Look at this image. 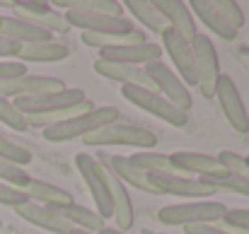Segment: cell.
I'll use <instances>...</instances> for the list:
<instances>
[{
    "label": "cell",
    "mask_w": 249,
    "mask_h": 234,
    "mask_svg": "<svg viewBox=\"0 0 249 234\" xmlns=\"http://www.w3.org/2000/svg\"><path fill=\"white\" fill-rule=\"evenodd\" d=\"M119 121V109L116 106H94L92 111H85L80 116H73L63 123H56L51 128H44V138L49 143H68L75 138H85L97 128H104L109 123Z\"/></svg>",
    "instance_id": "cell-1"
},
{
    "label": "cell",
    "mask_w": 249,
    "mask_h": 234,
    "mask_svg": "<svg viewBox=\"0 0 249 234\" xmlns=\"http://www.w3.org/2000/svg\"><path fill=\"white\" fill-rule=\"evenodd\" d=\"M225 213H228L225 203H218V201H186V203H174V205L160 208L158 220L162 225H174V227L213 225V222H220Z\"/></svg>",
    "instance_id": "cell-2"
},
{
    "label": "cell",
    "mask_w": 249,
    "mask_h": 234,
    "mask_svg": "<svg viewBox=\"0 0 249 234\" xmlns=\"http://www.w3.org/2000/svg\"><path fill=\"white\" fill-rule=\"evenodd\" d=\"M87 148H111V145H128V148H155L158 135L148 128L131 126V123H109L104 128L92 131L83 138Z\"/></svg>",
    "instance_id": "cell-3"
},
{
    "label": "cell",
    "mask_w": 249,
    "mask_h": 234,
    "mask_svg": "<svg viewBox=\"0 0 249 234\" xmlns=\"http://www.w3.org/2000/svg\"><path fill=\"white\" fill-rule=\"evenodd\" d=\"M121 97L131 104H136L138 109L153 114L155 118L167 121L169 126L174 128H184L189 123V114L179 111L172 101H167L160 92H153V89H143V87H131V84H121Z\"/></svg>",
    "instance_id": "cell-4"
},
{
    "label": "cell",
    "mask_w": 249,
    "mask_h": 234,
    "mask_svg": "<svg viewBox=\"0 0 249 234\" xmlns=\"http://www.w3.org/2000/svg\"><path fill=\"white\" fill-rule=\"evenodd\" d=\"M191 51H194V63H196V87L201 89V94L206 99L215 97V84L220 73V61H218V51L213 46V41L206 34H196L191 41Z\"/></svg>",
    "instance_id": "cell-5"
},
{
    "label": "cell",
    "mask_w": 249,
    "mask_h": 234,
    "mask_svg": "<svg viewBox=\"0 0 249 234\" xmlns=\"http://www.w3.org/2000/svg\"><path fill=\"white\" fill-rule=\"evenodd\" d=\"M85 99L87 97L80 87H66L63 92H53V94L19 97V99H12V104L22 116H46V114H53V111L73 109V106L83 104Z\"/></svg>",
    "instance_id": "cell-6"
},
{
    "label": "cell",
    "mask_w": 249,
    "mask_h": 234,
    "mask_svg": "<svg viewBox=\"0 0 249 234\" xmlns=\"http://www.w3.org/2000/svg\"><path fill=\"white\" fill-rule=\"evenodd\" d=\"M75 167L83 174L85 184L89 188V196L97 205L94 213L107 222L109 217H114V203H111V196H109V188H107V181H104V174H102V164L87 152H78L75 155Z\"/></svg>",
    "instance_id": "cell-7"
},
{
    "label": "cell",
    "mask_w": 249,
    "mask_h": 234,
    "mask_svg": "<svg viewBox=\"0 0 249 234\" xmlns=\"http://www.w3.org/2000/svg\"><path fill=\"white\" fill-rule=\"evenodd\" d=\"M143 70L148 73V78L153 80V84H155V89L165 97L167 101H172L179 111H184V114H189V109H191V94H189V89H186V84L181 82V80L177 78V73L162 63V61H155V63H148V66H143Z\"/></svg>",
    "instance_id": "cell-8"
},
{
    "label": "cell",
    "mask_w": 249,
    "mask_h": 234,
    "mask_svg": "<svg viewBox=\"0 0 249 234\" xmlns=\"http://www.w3.org/2000/svg\"><path fill=\"white\" fill-rule=\"evenodd\" d=\"M150 181L155 184V188L160 191V196H179V198H194V201H206L213 193H218V188L206 181V179H191V176H169V174H148Z\"/></svg>",
    "instance_id": "cell-9"
},
{
    "label": "cell",
    "mask_w": 249,
    "mask_h": 234,
    "mask_svg": "<svg viewBox=\"0 0 249 234\" xmlns=\"http://www.w3.org/2000/svg\"><path fill=\"white\" fill-rule=\"evenodd\" d=\"M15 17L49 32V34H66L71 32V24L66 22L63 12H56L49 2H12Z\"/></svg>",
    "instance_id": "cell-10"
},
{
    "label": "cell",
    "mask_w": 249,
    "mask_h": 234,
    "mask_svg": "<svg viewBox=\"0 0 249 234\" xmlns=\"http://www.w3.org/2000/svg\"><path fill=\"white\" fill-rule=\"evenodd\" d=\"M215 97L220 101V109L225 114V118L230 121V126L247 135L249 133V116H247V109H245V101L240 97V89L235 84V80L230 75H220L218 78V84H215Z\"/></svg>",
    "instance_id": "cell-11"
},
{
    "label": "cell",
    "mask_w": 249,
    "mask_h": 234,
    "mask_svg": "<svg viewBox=\"0 0 249 234\" xmlns=\"http://www.w3.org/2000/svg\"><path fill=\"white\" fill-rule=\"evenodd\" d=\"M162 46H165L167 56L174 63V73L184 84H196V63H194V51H191V41H186L179 32H174L172 27H167L162 32Z\"/></svg>",
    "instance_id": "cell-12"
},
{
    "label": "cell",
    "mask_w": 249,
    "mask_h": 234,
    "mask_svg": "<svg viewBox=\"0 0 249 234\" xmlns=\"http://www.w3.org/2000/svg\"><path fill=\"white\" fill-rule=\"evenodd\" d=\"M68 84L58 78H46V75H24L17 80H5L0 82V97L5 99H19V97H41V94H53L63 92Z\"/></svg>",
    "instance_id": "cell-13"
},
{
    "label": "cell",
    "mask_w": 249,
    "mask_h": 234,
    "mask_svg": "<svg viewBox=\"0 0 249 234\" xmlns=\"http://www.w3.org/2000/svg\"><path fill=\"white\" fill-rule=\"evenodd\" d=\"M63 15L71 27H78L89 34H128L136 29L126 17H109V15H94V12H78V10H68Z\"/></svg>",
    "instance_id": "cell-14"
},
{
    "label": "cell",
    "mask_w": 249,
    "mask_h": 234,
    "mask_svg": "<svg viewBox=\"0 0 249 234\" xmlns=\"http://www.w3.org/2000/svg\"><path fill=\"white\" fill-rule=\"evenodd\" d=\"M162 58V49L158 44H133V46H111L99 49V61L107 63H121V66H148Z\"/></svg>",
    "instance_id": "cell-15"
},
{
    "label": "cell",
    "mask_w": 249,
    "mask_h": 234,
    "mask_svg": "<svg viewBox=\"0 0 249 234\" xmlns=\"http://www.w3.org/2000/svg\"><path fill=\"white\" fill-rule=\"evenodd\" d=\"M169 162L184 176L196 174L198 179H206V181H215V179L228 176L225 167L211 155H201V152H174V155H169Z\"/></svg>",
    "instance_id": "cell-16"
},
{
    "label": "cell",
    "mask_w": 249,
    "mask_h": 234,
    "mask_svg": "<svg viewBox=\"0 0 249 234\" xmlns=\"http://www.w3.org/2000/svg\"><path fill=\"white\" fill-rule=\"evenodd\" d=\"M153 5L160 10V15L167 19V27L179 32L186 41H194L198 29H196L194 15H191L186 2H181V0H153Z\"/></svg>",
    "instance_id": "cell-17"
},
{
    "label": "cell",
    "mask_w": 249,
    "mask_h": 234,
    "mask_svg": "<svg viewBox=\"0 0 249 234\" xmlns=\"http://www.w3.org/2000/svg\"><path fill=\"white\" fill-rule=\"evenodd\" d=\"M94 73L102 75L107 80H114V82H121V84H131V87H143V89H155L153 80L148 78V73L138 66H121V63H107V61H94Z\"/></svg>",
    "instance_id": "cell-18"
},
{
    "label": "cell",
    "mask_w": 249,
    "mask_h": 234,
    "mask_svg": "<svg viewBox=\"0 0 249 234\" xmlns=\"http://www.w3.org/2000/svg\"><path fill=\"white\" fill-rule=\"evenodd\" d=\"M15 213H17L22 220H27L29 225H36V227H41V230H46V232H53V234L73 232V227H71L63 217H58L56 210H51V208H46V205H36V203L29 201V203H24V205H17Z\"/></svg>",
    "instance_id": "cell-19"
},
{
    "label": "cell",
    "mask_w": 249,
    "mask_h": 234,
    "mask_svg": "<svg viewBox=\"0 0 249 234\" xmlns=\"http://www.w3.org/2000/svg\"><path fill=\"white\" fill-rule=\"evenodd\" d=\"M0 36H5V39H10V41H15L19 46L53 41V34H49V32H44V29H39V27L15 17V15L12 17H2L0 15Z\"/></svg>",
    "instance_id": "cell-20"
},
{
    "label": "cell",
    "mask_w": 249,
    "mask_h": 234,
    "mask_svg": "<svg viewBox=\"0 0 249 234\" xmlns=\"http://www.w3.org/2000/svg\"><path fill=\"white\" fill-rule=\"evenodd\" d=\"M32 203H41L46 208H66V205H73V196L68 191H63L61 186H51L46 181H39V179H29V184L24 188H19Z\"/></svg>",
    "instance_id": "cell-21"
},
{
    "label": "cell",
    "mask_w": 249,
    "mask_h": 234,
    "mask_svg": "<svg viewBox=\"0 0 249 234\" xmlns=\"http://www.w3.org/2000/svg\"><path fill=\"white\" fill-rule=\"evenodd\" d=\"M71 56V49L58 41H41V44H24L19 46L17 56L19 63H56Z\"/></svg>",
    "instance_id": "cell-22"
},
{
    "label": "cell",
    "mask_w": 249,
    "mask_h": 234,
    "mask_svg": "<svg viewBox=\"0 0 249 234\" xmlns=\"http://www.w3.org/2000/svg\"><path fill=\"white\" fill-rule=\"evenodd\" d=\"M189 10H191V15H196V17L206 24V29H211V32L218 34L220 39L232 41V39L237 36V32L220 17V12L213 7L211 0H191V2H189Z\"/></svg>",
    "instance_id": "cell-23"
},
{
    "label": "cell",
    "mask_w": 249,
    "mask_h": 234,
    "mask_svg": "<svg viewBox=\"0 0 249 234\" xmlns=\"http://www.w3.org/2000/svg\"><path fill=\"white\" fill-rule=\"evenodd\" d=\"M51 210H56V215L58 217H63L73 230H83V232H102L107 225H104V220L94 213V210H89V208H85V205H66V208H51Z\"/></svg>",
    "instance_id": "cell-24"
},
{
    "label": "cell",
    "mask_w": 249,
    "mask_h": 234,
    "mask_svg": "<svg viewBox=\"0 0 249 234\" xmlns=\"http://www.w3.org/2000/svg\"><path fill=\"white\" fill-rule=\"evenodd\" d=\"M83 44L92 46V49H111V46H133V44H148V34L143 29H133L128 34H89L83 32L80 34Z\"/></svg>",
    "instance_id": "cell-25"
},
{
    "label": "cell",
    "mask_w": 249,
    "mask_h": 234,
    "mask_svg": "<svg viewBox=\"0 0 249 234\" xmlns=\"http://www.w3.org/2000/svg\"><path fill=\"white\" fill-rule=\"evenodd\" d=\"M124 10L133 12V17H136L148 32L162 34L167 29V19L160 15V10L153 5V0H128V2L124 5Z\"/></svg>",
    "instance_id": "cell-26"
},
{
    "label": "cell",
    "mask_w": 249,
    "mask_h": 234,
    "mask_svg": "<svg viewBox=\"0 0 249 234\" xmlns=\"http://www.w3.org/2000/svg\"><path fill=\"white\" fill-rule=\"evenodd\" d=\"M128 162H131L136 169L145 171V174H169V176H184V174H179V169L169 162V155H162V152H150V150H145V152H136V155L128 157Z\"/></svg>",
    "instance_id": "cell-27"
},
{
    "label": "cell",
    "mask_w": 249,
    "mask_h": 234,
    "mask_svg": "<svg viewBox=\"0 0 249 234\" xmlns=\"http://www.w3.org/2000/svg\"><path fill=\"white\" fill-rule=\"evenodd\" d=\"M51 7H66L78 12H94V15H109V17H124V5L116 0H56Z\"/></svg>",
    "instance_id": "cell-28"
},
{
    "label": "cell",
    "mask_w": 249,
    "mask_h": 234,
    "mask_svg": "<svg viewBox=\"0 0 249 234\" xmlns=\"http://www.w3.org/2000/svg\"><path fill=\"white\" fill-rule=\"evenodd\" d=\"M0 159H5V162H10V164H15V167H27V164L32 162V152H29L27 148L12 143L10 138H5V135L0 133Z\"/></svg>",
    "instance_id": "cell-29"
},
{
    "label": "cell",
    "mask_w": 249,
    "mask_h": 234,
    "mask_svg": "<svg viewBox=\"0 0 249 234\" xmlns=\"http://www.w3.org/2000/svg\"><path fill=\"white\" fill-rule=\"evenodd\" d=\"M213 2V7L220 12V17L235 29V32H240L242 27H245V12H242V7L235 2V0H211Z\"/></svg>",
    "instance_id": "cell-30"
},
{
    "label": "cell",
    "mask_w": 249,
    "mask_h": 234,
    "mask_svg": "<svg viewBox=\"0 0 249 234\" xmlns=\"http://www.w3.org/2000/svg\"><path fill=\"white\" fill-rule=\"evenodd\" d=\"M215 159L225 167V171H228V174H232V176H237V179L249 181V164H247V159H245L242 155H237V152H232V150H223Z\"/></svg>",
    "instance_id": "cell-31"
},
{
    "label": "cell",
    "mask_w": 249,
    "mask_h": 234,
    "mask_svg": "<svg viewBox=\"0 0 249 234\" xmlns=\"http://www.w3.org/2000/svg\"><path fill=\"white\" fill-rule=\"evenodd\" d=\"M0 121L7 126V128H12V131H27L29 126H27V118L15 109V104L10 101V99H5V97H0Z\"/></svg>",
    "instance_id": "cell-32"
},
{
    "label": "cell",
    "mask_w": 249,
    "mask_h": 234,
    "mask_svg": "<svg viewBox=\"0 0 249 234\" xmlns=\"http://www.w3.org/2000/svg\"><path fill=\"white\" fill-rule=\"evenodd\" d=\"M29 179H32V176H29L22 167H15V164L0 159V181H2V184H10V186H15V188H24V186L29 184Z\"/></svg>",
    "instance_id": "cell-33"
},
{
    "label": "cell",
    "mask_w": 249,
    "mask_h": 234,
    "mask_svg": "<svg viewBox=\"0 0 249 234\" xmlns=\"http://www.w3.org/2000/svg\"><path fill=\"white\" fill-rule=\"evenodd\" d=\"M218 191H230V193H237V196H247L249 198V181L245 179H237V176H232V174H228V176H223V179H215V181H211Z\"/></svg>",
    "instance_id": "cell-34"
},
{
    "label": "cell",
    "mask_w": 249,
    "mask_h": 234,
    "mask_svg": "<svg viewBox=\"0 0 249 234\" xmlns=\"http://www.w3.org/2000/svg\"><path fill=\"white\" fill-rule=\"evenodd\" d=\"M223 227H235V230H242V232H249V210L245 208H232L225 213V217L220 220Z\"/></svg>",
    "instance_id": "cell-35"
},
{
    "label": "cell",
    "mask_w": 249,
    "mask_h": 234,
    "mask_svg": "<svg viewBox=\"0 0 249 234\" xmlns=\"http://www.w3.org/2000/svg\"><path fill=\"white\" fill-rule=\"evenodd\" d=\"M24 203H29V198H27L19 188H15V186H10V184H2V181H0V205L17 208V205H24Z\"/></svg>",
    "instance_id": "cell-36"
},
{
    "label": "cell",
    "mask_w": 249,
    "mask_h": 234,
    "mask_svg": "<svg viewBox=\"0 0 249 234\" xmlns=\"http://www.w3.org/2000/svg\"><path fill=\"white\" fill-rule=\"evenodd\" d=\"M27 75V66L19 61H0V82L5 80H17Z\"/></svg>",
    "instance_id": "cell-37"
},
{
    "label": "cell",
    "mask_w": 249,
    "mask_h": 234,
    "mask_svg": "<svg viewBox=\"0 0 249 234\" xmlns=\"http://www.w3.org/2000/svg\"><path fill=\"white\" fill-rule=\"evenodd\" d=\"M184 232L186 234H228L218 225H186Z\"/></svg>",
    "instance_id": "cell-38"
},
{
    "label": "cell",
    "mask_w": 249,
    "mask_h": 234,
    "mask_svg": "<svg viewBox=\"0 0 249 234\" xmlns=\"http://www.w3.org/2000/svg\"><path fill=\"white\" fill-rule=\"evenodd\" d=\"M17 51H19V44H15V41L0 36V58H15Z\"/></svg>",
    "instance_id": "cell-39"
},
{
    "label": "cell",
    "mask_w": 249,
    "mask_h": 234,
    "mask_svg": "<svg viewBox=\"0 0 249 234\" xmlns=\"http://www.w3.org/2000/svg\"><path fill=\"white\" fill-rule=\"evenodd\" d=\"M97 234H126V232H121V230H116V227H104L102 232H97Z\"/></svg>",
    "instance_id": "cell-40"
},
{
    "label": "cell",
    "mask_w": 249,
    "mask_h": 234,
    "mask_svg": "<svg viewBox=\"0 0 249 234\" xmlns=\"http://www.w3.org/2000/svg\"><path fill=\"white\" fill-rule=\"evenodd\" d=\"M228 234H249V232H242V230H235V227H223Z\"/></svg>",
    "instance_id": "cell-41"
},
{
    "label": "cell",
    "mask_w": 249,
    "mask_h": 234,
    "mask_svg": "<svg viewBox=\"0 0 249 234\" xmlns=\"http://www.w3.org/2000/svg\"><path fill=\"white\" fill-rule=\"evenodd\" d=\"M71 234H92V232H83V230H73Z\"/></svg>",
    "instance_id": "cell-42"
},
{
    "label": "cell",
    "mask_w": 249,
    "mask_h": 234,
    "mask_svg": "<svg viewBox=\"0 0 249 234\" xmlns=\"http://www.w3.org/2000/svg\"><path fill=\"white\" fill-rule=\"evenodd\" d=\"M145 234H155V232H148V230H145Z\"/></svg>",
    "instance_id": "cell-43"
},
{
    "label": "cell",
    "mask_w": 249,
    "mask_h": 234,
    "mask_svg": "<svg viewBox=\"0 0 249 234\" xmlns=\"http://www.w3.org/2000/svg\"><path fill=\"white\" fill-rule=\"evenodd\" d=\"M245 159H247V164H249V155H247V157H245Z\"/></svg>",
    "instance_id": "cell-44"
},
{
    "label": "cell",
    "mask_w": 249,
    "mask_h": 234,
    "mask_svg": "<svg viewBox=\"0 0 249 234\" xmlns=\"http://www.w3.org/2000/svg\"><path fill=\"white\" fill-rule=\"evenodd\" d=\"M0 230H2V220H0Z\"/></svg>",
    "instance_id": "cell-45"
},
{
    "label": "cell",
    "mask_w": 249,
    "mask_h": 234,
    "mask_svg": "<svg viewBox=\"0 0 249 234\" xmlns=\"http://www.w3.org/2000/svg\"><path fill=\"white\" fill-rule=\"evenodd\" d=\"M17 234H24V232H17Z\"/></svg>",
    "instance_id": "cell-46"
}]
</instances>
